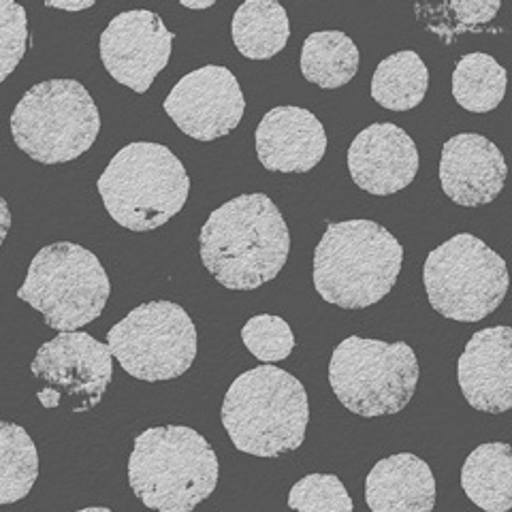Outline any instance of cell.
I'll use <instances>...</instances> for the list:
<instances>
[{"label": "cell", "mask_w": 512, "mask_h": 512, "mask_svg": "<svg viewBox=\"0 0 512 512\" xmlns=\"http://www.w3.org/2000/svg\"><path fill=\"white\" fill-rule=\"evenodd\" d=\"M201 261L229 291H254L274 280L291 252L278 205L263 192L220 205L201 229Z\"/></svg>", "instance_id": "obj_1"}, {"label": "cell", "mask_w": 512, "mask_h": 512, "mask_svg": "<svg viewBox=\"0 0 512 512\" xmlns=\"http://www.w3.org/2000/svg\"><path fill=\"white\" fill-rule=\"evenodd\" d=\"M404 248L374 220L331 222L314 250V288L331 306L363 310L397 284Z\"/></svg>", "instance_id": "obj_2"}, {"label": "cell", "mask_w": 512, "mask_h": 512, "mask_svg": "<svg viewBox=\"0 0 512 512\" xmlns=\"http://www.w3.org/2000/svg\"><path fill=\"white\" fill-rule=\"evenodd\" d=\"M220 419L237 451L265 459L282 457L306 440L308 393L293 374L259 365L233 380Z\"/></svg>", "instance_id": "obj_3"}, {"label": "cell", "mask_w": 512, "mask_h": 512, "mask_svg": "<svg viewBox=\"0 0 512 512\" xmlns=\"http://www.w3.org/2000/svg\"><path fill=\"white\" fill-rule=\"evenodd\" d=\"M128 483L154 512H192L216 491L218 457L192 427H150L135 438Z\"/></svg>", "instance_id": "obj_4"}, {"label": "cell", "mask_w": 512, "mask_h": 512, "mask_svg": "<svg viewBox=\"0 0 512 512\" xmlns=\"http://www.w3.org/2000/svg\"><path fill=\"white\" fill-rule=\"evenodd\" d=\"M96 188L107 214L120 227L146 233L184 210L190 178L182 160L167 146L137 141L109 160Z\"/></svg>", "instance_id": "obj_5"}, {"label": "cell", "mask_w": 512, "mask_h": 512, "mask_svg": "<svg viewBox=\"0 0 512 512\" xmlns=\"http://www.w3.org/2000/svg\"><path fill=\"white\" fill-rule=\"evenodd\" d=\"M99 133V107L75 79L32 86L11 114L15 146L41 165L71 163L94 146Z\"/></svg>", "instance_id": "obj_6"}, {"label": "cell", "mask_w": 512, "mask_h": 512, "mask_svg": "<svg viewBox=\"0 0 512 512\" xmlns=\"http://www.w3.org/2000/svg\"><path fill=\"white\" fill-rule=\"evenodd\" d=\"M109 293L99 256L79 244L58 242L37 252L18 297L43 314L47 327L67 333L99 318Z\"/></svg>", "instance_id": "obj_7"}, {"label": "cell", "mask_w": 512, "mask_h": 512, "mask_svg": "<svg viewBox=\"0 0 512 512\" xmlns=\"http://www.w3.org/2000/svg\"><path fill=\"white\" fill-rule=\"evenodd\" d=\"M329 384L352 414L374 419L402 412L419 384V361L406 342H380L350 335L335 346Z\"/></svg>", "instance_id": "obj_8"}, {"label": "cell", "mask_w": 512, "mask_h": 512, "mask_svg": "<svg viewBox=\"0 0 512 512\" xmlns=\"http://www.w3.org/2000/svg\"><path fill=\"white\" fill-rule=\"evenodd\" d=\"M423 284L438 314L457 323H478L502 306L508 269L483 239L459 233L429 252Z\"/></svg>", "instance_id": "obj_9"}, {"label": "cell", "mask_w": 512, "mask_h": 512, "mask_svg": "<svg viewBox=\"0 0 512 512\" xmlns=\"http://www.w3.org/2000/svg\"><path fill=\"white\" fill-rule=\"evenodd\" d=\"M107 348L128 376L143 382L173 380L195 363L197 329L178 303L150 301L109 329Z\"/></svg>", "instance_id": "obj_10"}, {"label": "cell", "mask_w": 512, "mask_h": 512, "mask_svg": "<svg viewBox=\"0 0 512 512\" xmlns=\"http://www.w3.org/2000/svg\"><path fill=\"white\" fill-rule=\"evenodd\" d=\"M30 372L41 382L37 397L43 408L56 410L67 399L69 410L88 412L99 406L114 378V357L90 333L67 331L37 350Z\"/></svg>", "instance_id": "obj_11"}, {"label": "cell", "mask_w": 512, "mask_h": 512, "mask_svg": "<svg viewBox=\"0 0 512 512\" xmlns=\"http://www.w3.org/2000/svg\"><path fill=\"white\" fill-rule=\"evenodd\" d=\"M167 116L197 141H216L233 133L244 118L246 101L237 77L218 64L184 75L165 99Z\"/></svg>", "instance_id": "obj_12"}, {"label": "cell", "mask_w": 512, "mask_h": 512, "mask_svg": "<svg viewBox=\"0 0 512 512\" xmlns=\"http://www.w3.org/2000/svg\"><path fill=\"white\" fill-rule=\"evenodd\" d=\"M175 35L152 11H124L107 24L99 41L103 67L118 84L148 92L167 67Z\"/></svg>", "instance_id": "obj_13"}, {"label": "cell", "mask_w": 512, "mask_h": 512, "mask_svg": "<svg viewBox=\"0 0 512 512\" xmlns=\"http://www.w3.org/2000/svg\"><path fill=\"white\" fill-rule=\"evenodd\" d=\"M348 171L361 190L389 197L414 182L419 173V150L404 128L389 122L372 124L352 139Z\"/></svg>", "instance_id": "obj_14"}, {"label": "cell", "mask_w": 512, "mask_h": 512, "mask_svg": "<svg viewBox=\"0 0 512 512\" xmlns=\"http://www.w3.org/2000/svg\"><path fill=\"white\" fill-rule=\"evenodd\" d=\"M508 167L493 141L478 133L448 139L440 158V184L444 195L461 207L487 205L500 197Z\"/></svg>", "instance_id": "obj_15"}, {"label": "cell", "mask_w": 512, "mask_h": 512, "mask_svg": "<svg viewBox=\"0 0 512 512\" xmlns=\"http://www.w3.org/2000/svg\"><path fill=\"white\" fill-rule=\"evenodd\" d=\"M457 380L466 402L487 414L512 406V329L508 325L476 331L457 361Z\"/></svg>", "instance_id": "obj_16"}, {"label": "cell", "mask_w": 512, "mask_h": 512, "mask_svg": "<svg viewBox=\"0 0 512 512\" xmlns=\"http://www.w3.org/2000/svg\"><path fill=\"white\" fill-rule=\"evenodd\" d=\"M256 156L267 171L308 173L327 152L325 126L303 107H274L254 133Z\"/></svg>", "instance_id": "obj_17"}, {"label": "cell", "mask_w": 512, "mask_h": 512, "mask_svg": "<svg viewBox=\"0 0 512 512\" xmlns=\"http://www.w3.org/2000/svg\"><path fill=\"white\" fill-rule=\"evenodd\" d=\"M365 502L372 512H431L436 506L434 472L412 453L382 459L365 478Z\"/></svg>", "instance_id": "obj_18"}, {"label": "cell", "mask_w": 512, "mask_h": 512, "mask_svg": "<svg viewBox=\"0 0 512 512\" xmlns=\"http://www.w3.org/2000/svg\"><path fill=\"white\" fill-rule=\"evenodd\" d=\"M461 487L485 512H508L512 508V453L504 442L480 444L461 470Z\"/></svg>", "instance_id": "obj_19"}, {"label": "cell", "mask_w": 512, "mask_h": 512, "mask_svg": "<svg viewBox=\"0 0 512 512\" xmlns=\"http://www.w3.org/2000/svg\"><path fill=\"white\" fill-rule=\"evenodd\" d=\"M231 32L239 54L250 60H269L286 47L291 22L276 0H248L235 11Z\"/></svg>", "instance_id": "obj_20"}, {"label": "cell", "mask_w": 512, "mask_h": 512, "mask_svg": "<svg viewBox=\"0 0 512 512\" xmlns=\"http://www.w3.org/2000/svg\"><path fill=\"white\" fill-rule=\"evenodd\" d=\"M359 47L340 30H320L303 43L301 73L310 84L335 90L346 86L359 69Z\"/></svg>", "instance_id": "obj_21"}, {"label": "cell", "mask_w": 512, "mask_h": 512, "mask_svg": "<svg viewBox=\"0 0 512 512\" xmlns=\"http://www.w3.org/2000/svg\"><path fill=\"white\" fill-rule=\"evenodd\" d=\"M429 88V71L423 58L404 50L384 58L372 77V99L391 111H410L419 107Z\"/></svg>", "instance_id": "obj_22"}, {"label": "cell", "mask_w": 512, "mask_h": 512, "mask_svg": "<svg viewBox=\"0 0 512 512\" xmlns=\"http://www.w3.org/2000/svg\"><path fill=\"white\" fill-rule=\"evenodd\" d=\"M506 82V69L498 60L483 52H472L457 62L453 96L472 114H487L504 101Z\"/></svg>", "instance_id": "obj_23"}, {"label": "cell", "mask_w": 512, "mask_h": 512, "mask_svg": "<svg viewBox=\"0 0 512 512\" xmlns=\"http://www.w3.org/2000/svg\"><path fill=\"white\" fill-rule=\"evenodd\" d=\"M39 478V453L28 431L0 421V506L24 500Z\"/></svg>", "instance_id": "obj_24"}, {"label": "cell", "mask_w": 512, "mask_h": 512, "mask_svg": "<svg viewBox=\"0 0 512 512\" xmlns=\"http://www.w3.org/2000/svg\"><path fill=\"white\" fill-rule=\"evenodd\" d=\"M291 512H352V498L335 474H308L288 493Z\"/></svg>", "instance_id": "obj_25"}, {"label": "cell", "mask_w": 512, "mask_h": 512, "mask_svg": "<svg viewBox=\"0 0 512 512\" xmlns=\"http://www.w3.org/2000/svg\"><path fill=\"white\" fill-rule=\"evenodd\" d=\"M242 342L263 363H278L291 357L295 335L284 318L274 314L252 316L242 329Z\"/></svg>", "instance_id": "obj_26"}, {"label": "cell", "mask_w": 512, "mask_h": 512, "mask_svg": "<svg viewBox=\"0 0 512 512\" xmlns=\"http://www.w3.org/2000/svg\"><path fill=\"white\" fill-rule=\"evenodd\" d=\"M28 50L26 9L13 0H0V84L18 69Z\"/></svg>", "instance_id": "obj_27"}, {"label": "cell", "mask_w": 512, "mask_h": 512, "mask_svg": "<svg viewBox=\"0 0 512 512\" xmlns=\"http://www.w3.org/2000/svg\"><path fill=\"white\" fill-rule=\"evenodd\" d=\"M446 7L455 13L446 15L444 28L438 32H453V35L491 22L500 11V3H448Z\"/></svg>", "instance_id": "obj_28"}, {"label": "cell", "mask_w": 512, "mask_h": 512, "mask_svg": "<svg viewBox=\"0 0 512 512\" xmlns=\"http://www.w3.org/2000/svg\"><path fill=\"white\" fill-rule=\"evenodd\" d=\"M9 229H11V212H9L7 201L0 197V246H3Z\"/></svg>", "instance_id": "obj_29"}, {"label": "cell", "mask_w": 512, "mask_h": 512, "mask_svg": "<svg viewBox=\"0 0 512 512\" xmlns=\"http://www.w3.org/2000/svg\"><path fill=\"white\" fill-rule=\"evenodd\" d=\"M45 7L62 9V11H84V9L94 7V3L92 0H84V3H54V0H50V3H45Z\"/></svg>", "instance_id": "obj_30"}, {"label": "cell", "mask_w": 512, "mask_h": 512, "mask_svg": "<svg viewBox=\"0 0 512 512\" xmlns=\"http://www.w3.org/2000/svg\"><path fill=\"white\" fill-rule=\"evenodd\" d=\"M182 7H186V9H210V7H214V0H205V3H190V0H182Z\"/></svg>", "instance_id": "obj_31"}, {"label": "cell", "mask_w": 512, "mask_h": 512, "mask_svg": "<svg viewBox=\"0 0 512 512\" xmlns=\"http://www.w3.org/2000/svg\"><path fill=\"white\" fill-rule=\"evenodd\" d=\"M77 512H114V510L101 508V506H92V508H82V510H77Z\"/></svg>", "instance_id": "obj_32"}]
</instances>
